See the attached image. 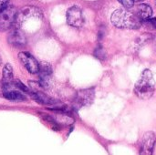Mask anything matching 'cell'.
Here are the masks:
<instances>
[{
  "mask_svg": "<svg viewBox=\"0 0 156 155\" xmlns=\"http://www.w3.org/2000/svg\"><path fill=\"white\" fill-rule=\"evenodd\" d=\"M134 93L141 100H149L155 90V82L150 69H144L141 78L134 85Z\"/></svg>",
  "mask_w": 156,
  "mask_h": 155,
  "instance_id": "7a4b0ae2",
  "label": "cell"
},
{
  "mask_svg": "<svg viewBox=\"0 0 156 155\" xmlns=\"http://www.w3.org/2000/svg\"><path fill=\"white\" fill-rule=\"evenodd\" d=\"M95 97V90L94 89H87L78 92L76 98V103L78 106H87L92 103Z\"/></svg>",
  "mask_w": 156,
  "mask_h": 155,
  "instance_id": "8992f818",
  "label": "cell"
},
{
  "mask_svg": "<svg viewBox=\"0 0 156 155\" xmlns=\"http://www.w3.org/2000/svg\"><path fill=\"white\" fill-rule=\"evenodd\" d=\"M145 25L147 27H150V28H153V29H155L156 28V18H149L147 20H144V21H142V25Z\"/></svg>",
  "mask_w": 156,
  "mask_h": 155,
  "instance_id": "2e32d148",
  "label": "cell"
},
{
  "mask_svg": "<svg viewBox=\"0 0 156 155\" xmlns=\"http://www.w3.org/2000/svg\"><path fill=\"white\" fill-rule=\"evenodd\" d=\"M153 16V9L147 4H141L137 8V16L142 20H147Z\"/></svg>",
  "mask_w": 156,
  "mask_h": 155,
  "instance_id": "8fae6325",
  "label": "cell"
},
{
  "mask_svg": "<svg viewBox=\"0 0 156 155\" xmlns=\"http://www.w3.org/2000/svg\"><path fill=\"white\" fill-rule=\"evenodd\" d=\"M8 42L15 47H21L26 44L27 38L20 29L15 28L8 36Z\"/></svg>",
  "mask_w": 156,
  "mask_h": 155,
  "instance_id": "9c48e42d",
  "label": "cell"
},
{
  "mask_svg": "<svg viewBox=\"0 0 156 155\" xmlns=\"http://www.w3.org/2000/svg\"><path fill=\"white\" fill-rule=\"evenodd\" d=\"M2 81L5 87L9 86L12 84L13 80H14V74H13V68L11 66V64L6 63L4 68H3V72H2Z\"/></svg>",
  "mask_w": 156,
  "mask_h": 155,
  "instance_id": "30bf717a",
  "label": "cell"
},
{
  "mask_svg": "<svg viewBox=\"0 0 156 155\" xmlns=\"http://www.w3.org/2000/svg\"><path fill=\"white\" fill-rule=\"evenodd\" d=\"M18 59L28 72L32 74L38 73L39 63H37V59L30 53L25 51L18 53Z\"/></svg>",
  "mask_w": 156,
  "mask_h": 155,
  "instance_id": "5b68a950",
  "label": "cell"
},
{
  "mask_svg": "<svg viewBox=\"0 0 156 155\" xmlns=\"http://www.w3.org/2000/svg\"><path fill=\"white\" fill-rule=\"evenodd\" d=\"M17 11L13 5H7L0 11V32H5L16 22Z\"/></svg>",
  "mask_w": 156,
  "mask_h": 155,
  "instance_id": "3957f363",
  "label": "cell"
},
{
  "mask_svg": "<svg viewBox=\"0 0 156 155\" xmlns=\"http://www.w3.org/2000/svg\"><path fill=\"white\" fill-rule=\"evenodd\" d=\"M8 2L9 0H0V11L5 9L8 5Z\"/></svg>",
  "mask_w": 156,
  "mask_h": 155,
  "instance_id": "ac0fdd59",
  "label": "cell"
},
{
  "mask_svg": "<svg viewBox=\"0 0 156 155\" xmlns=\"http://www.w3.org/2000/svg\"><path fill=\"white\" fill-rule=\"evenodd\" d=\"M34 98L35 100H37V102L41 103V104H45V105H52L57 103L56 100H54L53 99H51L50 97L47 96L45 93L40 92V91H33V93L31 94Z\"/></svg>",
  "mask_w": 156,
  "mask_h": 155,
  "instance_id": "7c38bea8",
  "label": "cell"
},
{
  "mask_svg": "<svg viewBox=\"0 0 156 155\" xmlns=\"http://www.w3.org/2000/svg\"><path fill=\"white\" fill-rule=\"evenodd\" d=\"M15 83H16V86L17 87V88H19L23 92H26V93H29V94H32L33 92L26 86V85H24V83L23 82H21L20 80H18V79H16L15 80Z\"/></svg>",
  "mask_w": 156,
  "mask_h": 155,
  "instance_id": "9a60e30c",
  "label": "cell"
},
{
  "mask_svg": "<svg viewBox=\"0 0 156 155\" xmlns=\"http://www.w3.org/2000/svg\"><path fill=\"white\" fill-rule=\"evenodd\" d=\"M155 134L152 132H148L144 135L142 140V152L143 154H152L155 145Z\"/></svg>",
  "mask_w": 156,
  "mask_h": 155,
  "instance_id": "52a82bcc",
  "label": "cell"
},
{
  "mask_svg": "<svg viewBox=\"0 0 156 155\" xmlns=\"http://www.w3.org/2000/svg\"><path fill=\"white\" fill-rule=\"evenodd\" d=\"M112 23L118 28L138 29L142 26V20L127 9H116L111 17Z\"/></svg>",
  "mask_w": 156,
  "mask_h": 155,
  "instance_id": "6da1fadb",
  "label": "cell"
},
{
  "mask_svg": "<svg viewBox=\"0 0 156 155\" xmlns=\"http://www.w3.org/2000/svg\"><path fill=\"white\" fill-rule=\"evenodd\" d=\"M133 2H136V3H137V2H142V1H144V0H133Z\"/></svg>",
  "mask_w": 156,
  "mask_h": 155,
  "instance_id": "d6986e66",
  "label": "cell"
},
{
  "mask_svg": "<svg viewBox=\"0 0 156 155\" xmlns=\"http://www.w3.org/2000/svg\"><path fill=\"white\" fill-rule=\"evenodd\" d=\"M94 56L99 58V59H105L107 58V54H106V51L105 49L101 47V46H99L98 48H96L95 51H94Z\"/></svg>",
  "mask_w": 156,
  "mask_h": 155,
  "instance_id": "5bb4252c",
  "label": "cell"
},
{
  "mask_svg": "<svg viewBox=\"0 0 156 155\" xmlns=\"http://www.w3.org/2000/svg\"><path fill=\"white\" fill-rule=\"evenodd\" d=\"M38 73H39V78H40L39 85L43 88H47V86L48 85L50 76L52 74L51 65L48 62H41L39 64Z\"/></svg>",
  "mask_w": 156,
  "mask_h": 155,
  "instance_id": "ba28073f",
  "label": "cell"
},
{
  "mask_svg": "<svg viewBox=\"0 0 156 155\" xmlns=\"http://www.w3.org/2000/svg\"><path fill=\"white\" fill-rule=\"evenodd\" d=\"M124 7H126V8H131V7H133V4H134V2L133 1V0H118Z\"/></svg>",
  "mask_w": 156,
  "mask_h": 155,
  "instance_id": "e0dca14e",
  "label": "cell"
},
{
  "mask_svg": "<svg viewBox=\"0 0 156 155\" xmlns=\"http://www.w3.org/2000/svg\"><path fill=\"white\" fill-rule=\"evenodd\" d=\"M4 97L6 100H12V101H25V100H27V97L23 93H21L19 91H14V90L4 92Z\"/></svg>",
  "mask_w": 156,
  "mask_h": 155,
  "instance_id": "4fadbf2b",
  "label": "cell"
},
{
  "mask_svg": "<svg viewBox=\"0 0 156 155\" xmlns=\"http://www.w3.org/2000/svg\"><path fill=\"white\" fill-rule=\"evenodd\" d=\"M67 22L69 26L74 27H80L84 24V16L82 10L78 5L70 6L67 11Z\"/></svg>",
  "mask_w": 156,
  "mask_h": 155,
  "instance_id": "277c9868",
  "label": "cell"
}]
</instances>
